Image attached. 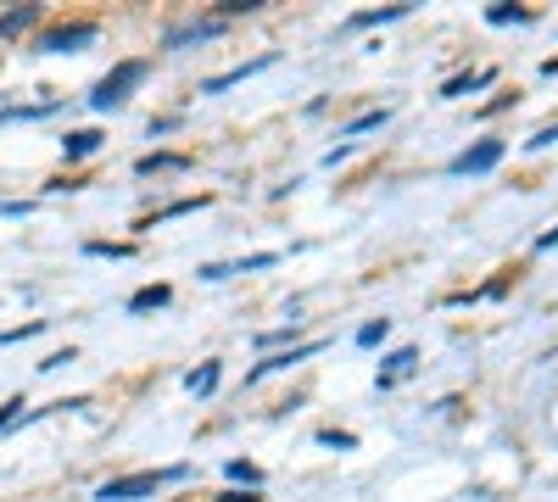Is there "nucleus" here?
Returning a JSON list of instances; mask_svg holds the SVG:
<instances>
[{
	"label": "nucleus",
	"mask_w": 558,
	"mask_h": 502,
	"mask_svg": "<svg viewBox=\"0 0 558 502\" xmlns=\"http://www.w3.org/2000/svg\"><path fill=\"white\" fill-rule=\"evenodd\" d=\"M168 480H184V469H146V475H123V480H107L101 491V502H140V497H156Z\"/></svg>",
	"instance_id": "f257e3e1"
},
{
	"label": "nucleus",
	"mask_w": 558,
	"mask_h": 502,
	"mask_svg": "<svg viewBox=\"0 0 558 502\" xmlns=\"http://www.w3.org/2000/svg\"><path fill=\"white\" fill-rule=\"evenodd\" d=\"M146 73H151L146 62H118L112 73H107L101 84H95L90 107H95V112H112V107H123V100H128V90H135V84H146Z\"/></svg>",
	"instance_id": "f03ea898"
},
{
	"label": "nucleus",
	"mask_w": 558,
	"mask_h": 502,
	"mask_svg": "<svg viewBox=\"0 0 558 502\" xmlns=\"http://www.w3.org/2000/svg\"><path fill=\"white\" fill-rule=\"evenodd\" d=\"M229 23L223 17H195V23H184V28H168L162 33V51H184V45H195V40H218Z\"/></svg>",
	"instance_id": "7ed1b4c3"
},
{
	"label": "nucleus",
	"mask_w": 558,
	"mask_h": 502,
	"mask_svg": "<svg viewBox=\"0 0 558 502\" xmlns=\"http://www.w3.org/2000/svg\"><path fill=\"white\" fill-rule=\"evenodd\" d=\"M497 162H503V140H475L469 151L452 156V174H491Z\"/></svg>",
	"instance_id": "20e7f679"
},
{
	"label": "nucleus",
	"mask_w": 558,
	"mask_h": 502,
	"mask_svg": "<svg viewBox=\"0 0 558 502\" xmlns=\"http://www.w3.org/2000/svg\"><path fill=\"white\" fill-rule=\"evenodd\" d=\"M84 45H95V23H68V28H51L45 40H40V51H45V56H61V51H84Z\"/></svg>",
	"instance_id": "39448f33"
},
{
	"label": "nucleus",
	"mask_w": 558,
	"mask_h": 502,
	"mask_svg": "<svg viewBox=\"0 0 558 502\" xmlns=\"http://www.w3.org/2000/svg\"><path fill=\"white\" fill-rule=\"evenodd\" d=\"M324 341H302V346H290V352H274V357H262L257 368H251V374L246 380H262V374H274V368H290V363H302V357H313Z\"/></svg>",
	"instance_id": "423d86ee"
},
{
	"label": "nucleus",
	"mask_w": 558,
	"mask_h": 502,
	"mask_svg": "<svg viewBox=\"0 0 558 502\" xmlns=\"http://www.w3.org/2000/svg\"><path fill=\"white\" fill-rule=\"evenodd\" d=\"M274 56H257V62H241V67H229V73H218V79H207L202 90L207 95H218V90H229V84H241V79H251V73H262V67H269Z\"/></svg>",
	"instance_id": "0eeeda50"
},
{
	"label": "nucleus",
	"mask_w": 558,
	"mask_h": 502,
	"mask_svg": "<svg viewBox=\"0 0 558 502\" xmlns=\"http://www.w3.org/2000/svg\"><path fill=\"white\" fill-rule=\"evenodd\" d=\"M90 151H101V128H73L68 140H61V156H68V162H79Z\"/></svg>",
	"instance_id": "6e6552de"
},
{
	"label": "nucleus",
	"mask_w": 558,
	"mask_h": 502,
	"mask_svg": "<svg viewBox=\"0 0 558 502\" xmlns=\"http://www.w3.org/2000/svg\"><path fill=\"white\" fill-rule=\"evenodd\" d=\"M168 301H174V290H168V285H146V290L128 296V313H151V308H168Z\"/></svg>",
	"instance_id": "1a4fd4ad"
},
{
	"label": "nucleus",
	"mask_w": 558,
	"mask_h": 502,
	"mask_svg": "<svg viewBox=\"0 0 558 502\" xmlns=\"http://www.w3.org/2000/svg\"><path fill=\"white\" fill-rule=\"evenodd\" d=\"M40 23V6H12V12H0V33H23V28H34Z\"/></svg>",
	"instance_id": "9d476101"
},
{
	"label": "nucleus",
	"mask_w": 558,
	"mask_h": 502,
	"mask_svg": "<svg viewBox=\"0 0 558 502\" xmlns=\"http://www.w3.org/2000/svg\"><path fill=\"white\" fill-rule=\"evenodd\" d=\"M218 374H223L218 363H202V368H190V374H184V385H190L195 396H213V391H218Z\"/></svg>",
	"instance_id": "9b49d317"
},
{
	"label": "nucleus",
	"mask_w": 558,
	"mask_h": 502,
	"mask_svg": "<svg viewBox=\"0 0 558 502\" xmlns=\"http://www.w3.org/2000/svg\"><path fill=\"white\" fill-rule=\"evenodd\" d=\"M391 17H408V6H380V12H357V17H352V28H380V23H391Z\"/></svg>",
	"instance_id": "f8f14e48"
},
{
	"label": "nucleus",
	"mask_w": 558,
	"mask_h": 502,
	"mask_svg": "<svg viewBox=\"0 0 558 502\" xmlns=\"http://www.w3.org/2000/svg\"><path fill=\"white\" fill-rule=\"evenodd\" d=\"M229 480H246V491H257L262 486V469L246 463V458H229Z\"/></svg>",
	"instance_id": "ddd939ff"
},
{
	"label": "nucleus",
	"mask_w": 558,
	"mask_h": 502,
	"mask_svg": "<svg viewBox=\"0 0 558 502\" xmlns=\"http://www.w3.org/2000/svg\"><path fill=\"white\" fill-rule=\"evenodd\" d=\"M135 167H140V174H168V167H184V156H174V151H156V156H140Z\"/></svg>",
	"instance_id": "4468645a"
},
{
	"label": "nucleus",
	"mask_w": 558,
	"mask_h": 502,
	"mask_svg": "<svg viewBox=\"0 0 558 502\" xmlns=\"http://www.w3.org/2000/svg\"><path fill=\"white\" fill-rule=\"evenodd\" d=\"M486 84H491V73H464V79H447L441 95L452 100V95H464V90H486Z\"/></svg>",
	"instance_id": "2eb2a0df"
},
{
	"label": "nucleus",
	"mask_w": 558,
	"mask_h": 502,
	"mask_svg": "<svg viewBox=\"0 0 558 502\" xmlns=\"http://www.w3.org/2000/svg\"><path fill=\"white\" fill-rule=\"evenodd\" d=\"M408 368H413V346H402V352H391V357H385V380H380V385H391V380H397V374H408Z\"/></svg>",
	"instance_id": "dca6fc26"
},
{
	"label": "nucleus",
	"mask_w": 558,
	"mask_h": 502,
	"mask_svg": "<svg viewBox=\"0 0 558 502\" xmlns=\"http://www.w3.org/2000/svg\"><path fill=\"white\" fill-rule=\"evenodd\" d=\"M385 335H391V324H385V318H374V324H364V329H357V346H380Z\"/></svg>",
	"instance_id": "f3484780"
},
{
	"label": "nucleus",
	"mask_w": 558,
	"mask_h": 502,
	"mask_svg": "<svg viewBox=\"0 0 558 502\" xmlns=\"http://www.w3.org/2000/svg\"><path fill=\"white\" fill-rule=\"evenodd\" d=\"M525 17H531L525 6H491V12H486V23H497V28H503V23H525Z\"/></svg>",
	"instance_id": "a211bd4d"
},
{
	"label": "nucleus",
	"mask_w": 558,
	"mask_h": 502,
	"mask_svg": "<svg viewBox=\"0 0 558 502\" xmlns=\"http://www.w3.org/2000/svg\"><path fill=\"white\" fill-rule=\"evenodd\" d=\"M90 257H135V246H112V241H90Z\"/></svg>",
	"instance_id": "6ab92c4d"
},
{
	"label": "nucleus",
	"mask_w": 558,
	"mask_h": 502,
	"mask_svg": "<svg viewBox=\"0 0 558 502\" xmlns=\"http://www.w3.org/2000/svg\"><path fill=\"white\" fill-rule=\"evenodd\" d=\"M385 118H391L385 107H380V112H364V118H352V123H346V134H364V128H380Z\"/></svg>",
	"instance_id": "aec40b11"
},
{
	"label": "nucleus",
	"mask_w": 558,
	"mask_h": 502,
	"mask_svg": "<svg viewBox=\"0 0 558 502\" xmlns=\"http://www.w3.org/2000/svg\"><path fill=\"white\" fill-rule=\"evenodd\" d=\"M17 419H28V402L17 396V402H6V408H0V430H12Z\"/></svg>",
	"instance_id": "412c9836"
},
{
	"label": "nucleus",
	"mask_w": 558,
	"mask_h": 502,
	"mask_svg": "<svg viewBox=\"0 0 558 502\" xmlns=\"http://www.w3.org/2000/svg\"><path fill=\"white\" fill-rule=\"evenodd\" d=\"M45 324H23V329H6V335H0V346H12V341H28V335H40Z\"/></svg>",
	"instance_id": "4be33fe9"
},
{
	"label": "nucleus",
	"mask_w": 558,
	"mask_h": 502,
	"mask_svg": "<svg viewBox=\"0 0 558 502\" xmlns=\"http://www.w3.org/2000/svg\"><path fill=\"white\" fill-rule=\"evenodd\" d=\"M290 335H297V324H290V329H269V335H257V346H279V341H290Z\"/></svg>",
	"instance_id": "5701e85b"
},
{
	"label": "nucleus",
	"mask_w": 558,
	"mask_h": 502,
	"mask_svg": "<svg viewBox=\"0 0 558 502\" xmlns=\"http://www.w3.org/2000/svg\"><path fill=\"white\" fill-rule=\"evenodd\" d=\"M547 146H558V128H542L536 140H531V151H547Z\"/></svg>",
	"instance_id": "b1692460"
},
{
	"label": "nucleus",
	"mask_w": 558,
	"mask_h": 502,
	"mask_svg": "<svg viewBox=\"0 0 558 502\" xmlns=\"http://www.w3.org/2000/svg\"><path fill=\"white\" fill-rule=\"evenodd\" d=\"M223 502H262L257 491H223Z\"/></svg>",
	"instance_id": "393cba45"
},
{
	"label": "nucleus",
	"mask_w": 558,
	"mask_h": 502,
	"mask_svg": "<svg viewBox=\"0 0 558 502\" xmlns=\"http://www.w3.org/2000/svg\"><path fill=\"white\" fill-rule=\"evenodd\" d=\"M536 246H542V251H547V246H558V229H553V234H542V241H536Z\"/></svg>",
	"instance_id": "a878e982"
},
{
	"label": "nucleus",
	"mask_w": 558,
	"mask_h": 502,
	"mask_svg": "<svg viewBox=\"0 0 558 502\" xmlns=\"http://www.w3.org/2000/svg\"><path fill=\"white\" fill-rule=\"evenodd\" d=\"M542 73H558V56H553V62H542Z\"/></svg>",
	"instance_id": "bb28decb"
}]
</instances>
